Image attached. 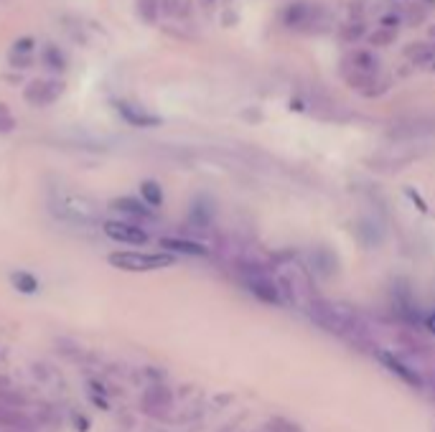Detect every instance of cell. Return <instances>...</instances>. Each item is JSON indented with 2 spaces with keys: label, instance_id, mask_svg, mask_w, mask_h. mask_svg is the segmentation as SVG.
Instances as JSON below:
<instances>
[{
  "label": "cell",
  "instance_id": "6da1fadb",
  "mask_svg": "<svg viewBox=\"0 0 435 432\" xmlns=\"http://www.w3.org/2000/svg\"><path fill=\"white\" fill-rule=\"evenodd\" d=\"M108 262L117 270H125V273H153V270L171 267L176 257L166 252H112Z\"/></svg>",
  "mask_w": 435,
  "mask_h": 432
},
{
  "label": "cell",
  "instance_id": "7a4b0ae2",
  "mask_svg": "<svg viewBox=\"0 0 435 432\" xmlns=\"http://www.w3.org/2000/svg\"><path fill=\"white\" fill-rule=\"evenodd\" d=\"M283 23L290 28V31H318L323 26V11L321 6L309 3V0H298L293 6H288L283 11Z\"/></svg>",
  "mask_w": 435,
  "mask_h": 432
},
{
  "label": "cell",
  "instance_id": "3957f363",
  "mask_svg": "<svg viewBox=\"0 0 435 432\" xmlns=\"http://www.w3.org/2000/svg\"><path fill=\"white\" fill-rule=\"evenodd\" d=\"M105 234H108L112 242H120V244H130V247H141L145 244L150 237L148 232L143 229L141 224H135V221H125V219H110L102 224Z\"/></svg>",
  "mask_w": 435,
  "mask_h": 432
},
{
  "label": "cell",
  "instance_id": "277c9868",
  "mask_svg": "<svg viewBox=\"0 0 435 432\" xmlns=\"http://www.w3.org/2000/svg\"><path fill=\"white\" fill-rule=\"evenodd\" d=\"M61 92H64V84H61V81H56V79H34L31 84L26 86L23 97H26L28 105L46 107V105H51V102L59 100Z\"/></svg>",
  "mask_w": 435,
  "mask_h": 432
},
{
  "label": "cell",
  "instance_id": "5b68a950",
  "mask_svg": "<svg viewBox=\"0 0 435 432\" xmlns=\"http://www.w3.org/2000/svg\"><path fill=\"white\" fill-rule=\"evenodd\" d=\"M110 209L115 211H120L125 216V221H135V224H141V221L150 219L153 216V209L150 207H143L138 199H130V196H122V199H115L110 204Z\"/></svg>",
  "mask_w": 435,
  "mask_h": 432
},
{
  "label": "cell",
  "instance_id": "8992f818",
  "mask_svg": "<svg viewBox=\"0 0 435 432\" xmlns=\"http://www.w3.org/2000/svg\"><path fill=\"white\" fill-rule=\"evenodd\" d=\"M117 112L122 114V120L130 122V125H135V127L161 125V117H155V114H150L148 110H143V107L133 105V102H117Z\"/></svg>",
  "mask_w": 435,
  "mask_h": 432
},
{
  "label": "cell",
  "instance_id": "52a82bcc",
  "mask_svg": "<svg viewBox=\"0 0 435 432\" xmlns=\"http://www.w3.org/2000/svg\"><path fill=\"white\" fill-rule=\"evenodd\" d=\"M161 247L168 252H178V254H191V257H207L209 247L199 244V242H188V240H178V237H166L161 240Z\"/></svg>",
  "mask_w": 435,
  "mask_h": 432
},
{
  "label": "cell",
  "instance_id": "ba28073f",
  "mask_svg": "<svg viewBox=\"0 0 435 432\" xmlns=\"http://www.w3.org/2000/svg\"><path fill=\"white\" fill-rule=\"evenodd\" d=\"M379 361H382L384 366H387V369H389L392 374H397V377H400V379L405 381V384L420 386V377H417V374L413 372V369H408V366L402 364V361H397L395 356H389V353L382 351V353H379Z\"/></svg>",
  "mask_w": 435,
  "mask_h": 432
},
{
  "label": "cell",
  "instance_id": "9c48e42d",
  "mask_svg": "<svg viewBox=\"0 0 435 432\" xmlns=\"http://www.w3.org/2000/svg\"><path fill=\"white\" fill-rule=\"evenodd\" d=\"M344 61H346V64H351L354 69H359V72L377 74V69H379V61H377L375 53L364 51V48H356V51H351Z\"/></svg>",
  "mask_w": 435,
  "mask_h": 432
},
{
  "label": "cell",
  "instance_id": "30bf717a",
  "mask_svg": "<svg viewBox=\"0 0 435 432\" xmlns=\"http://www.w3.org/2000/svg\"><path fill=\"white\" fill-rule=\"evenodd\" d=\"M405 53H408V59L413 64H428V61L435 59V44L433 41H417V44H410Z\"/></svg>",
  "mask_w": 435,
  "mask_h": 432
},
{
  "label": "cell",
  "instance_id": "8fae6325",
  "mask_svg": "<svg viewBox=\"0 0 435 432\" xmlns=\"http://www.w3.org/2000/svg\"><path fill=\"white\" fill-rule=\"evenodd\" d=\"M141 199L145 207L158 209L163 204V188L155 181H143L141 183Z\"/></svg>",
  "mask_w": 435,
  "mask_h": 432
},
{
  "label": "cell",
  "instance_id": "7c38bea8",
  "mask_svg": "<svg viewBox=\"0 0 435 432\" xmlns=\"http://www.w3.org/2000/svg\"><path fill=\"white\" fill-rule=\"evenodd\" d=\"M11 282H13V287L18 293H26V295L39 293V280L31 273H26V270H18V273L11 275Z\"/></svg>",
  "mask_w": 435,
  "mask_h": 432
},
{
  "label": "cell",
  "instance_id": "4fadbf2b",
  "mask_svg": "<svg viewBox=\"0 0 435 432\" xmlns=\"http://www.w3.org/2000/svg\"><path fill=\"white\" fill-rule=\"evenodd\" d=\"M135 11L143 23H155L161 15V0H135Z\"/></svg>",
  "mask_w": 435,
  "mask_h": 432
},
{
  "label": "cell",
  "instance_id": "5bb4252c",
  "mask_svg": "<svg viewBox=\"0 0 435 432\" xmlns=\"http://www.w3.org/2000/svg\"><path fill=\"white\" fill-rule=\"evenodd\" d=\"M397 34L392 28H382V31H375V34L369 36V44L372 46H389V44H395Z\"/></svg>",
  "mask_w": 435,
  "mask_h": 432
},
{
  "label": "cell",
  "instance_id": "9a60e30c",
  "mask_svg": "<svg viewBox=\"0 0 435 432\" xmlns=\"http://www.w3.org/2000/svg\"><path fill=\"white\" fill-rule=\"evenodd\" d=\"M425 18H428V8L420 6V3H415V6L405 13V23H408V26H420Z\"/></svg>",
  "mask_w": 435,
  "mask_h": 432
},
{
  "label": "cell",
  "instance_id": "2e32d148",
  "mask_svg": "<svg viewBox=\"0 0 435 432\" xmlns=\"http://www.w3.org/2000/svg\"><path fill=\"white\" fill-rule=\"evenodd\" d=\"M44 61H46V64L54 69V72H61V69L67 67V59H64V56H61V51H56L54 46L46 48V53H44Z\"/></svg>",
  "mask_w": 435,
  "mask_h": 432
},
{
  "label": "cell",
  "instance_id": "e0dca14e",
  "mask_svg": "<svg viewBox=\"0 0 435 432\" xmlns=\"http://www.w3.org/2000/svg\"><path fill=\"white\" fill-rule=\"evenodd\" d=\"M13 127H15L13 114H11V110H8V107L0 102V133H11Z\"/></svg>",
  "mask_w": 435,
  "mask_h": 432
},
{
  "label": "cell",
  "instance_id": "ac0fdd59",
  "mask_svg": "<svg viewBox=\"0 0 435 432\" xmlns=\"http://www.w3.org/2000/svg\"><path fill=\"white\" fill-rule=\"evenodd\" d=\"M362 34H364V26H362V23H346V26L342 28V39H344V41L362 39Z\"/></svg>",
  "mask_w": 435,
  "mask_h": 432
},
{
  "label": "cell",
  "instance_id": "d6986e66",
  "mask_svg": "<svg viewBox=\"0 0 435 432\" xmlns=\"http://www.w3.org/2000/svg\"><path fill=\"white\" fill-rule=\"evenodd\" d=\"M11 61H13V67L26 69V67H31V61H34V56H31V51H18V48H15L13 56H11Z\"/></svg>",
  "mask_w": 435,
  "mask_h": 432
},
{
  "label": "cell",
  "instance_id": "ffe728a7",
  "mask_svg": "<svg viewBox=\"0 0 435 432\" xmlns=\"http://www.w3.org/2000/svg\"><path fill=\"white\" fill-rule=\"evenodd\" d=\"M74 425L77 427H82V432H87V427H89V422L84 417H74Z\"/></svg>",
  "mask_w": 435,
  "mask_h": 432
},
{
  "label": "cell",
  "instance_id": "44dd1931",
  "mask_svg": "<svg viewBox=\"0 0 435 432\" xmlns=\"http://www.w3.org/2000/svg\"><path fill=\"white\" fill-rule=\"evenodd\" d=\"M430 41H433V44H435V26L430 28Z\"/></svg>",
  "mask_w": 435,
  "mask_h": 432
},
{
  "label": "cell",
  "instance_id": "7402d4cb",
  "mask_svg": "<svg viewBox=\"0 0 435 432\" xmlns=\"http://www.w3.org/2000/svg\"><path fill=\"white\" fill-rule=\"evenodd\" d=\"M430 331L435 333V315H433V318H430Z\"/></svg>",
  "mask_w": 435,
  "mask_h": 432
},
{
  "label": "cell",
  "instance_id": "603a6c76",
  "mask_svg": "<svg viewBox=\"0 0 435 432\" xmlns=\"http://www.w3.org/2000/svg\"><path fill=\"white\" fill-rule=\"evenodd\" d=\"M6 432H23V430H6Z\"/></svg>",
  "mask_w": 435,
  "mask_h": 432
}]
</instances>
